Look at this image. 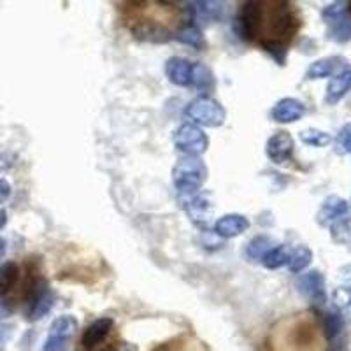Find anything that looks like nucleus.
I'll list each match as a JSON object with an SVG mask.
<instances>
[{
    "mask_svg": "<svg viewBox=\"0 0 351 351\" xmlns=\"http://www.w3.org/2000/svg\"><path fill=\"white\" fill-rule=\"evenodd\" d=\"M302 28L297 4L288 0H250L241 5L234 30L285 65L288 48Z\"/></svg>",
    "mask_w": 351,
    "mask_h": 351,
    "instance_id": "f257e3e1",
    "label": "nucleus"
},
{
    "mask_svg": "<svg viewBox=\"0 0 351 351\" xmlns=\"http://www.w3.org/2000/svg\"><path fill=\"white\" fill-rule=\"evenodd\" d=\"M120 21L132 36L148 43H167L174 39L186 23V9L162 0H130L118 4Z\"/></svg>",
    "mask_w": 351,
    "mask_h": 351,
    "instance_id": "f03ea898",
    "label": "nucleus"
},
{
    "mask_svg": "<svg viewBox=\"0 0 351 351\" xmlns=\"http://www.w3.org/2000/svg\"><path fill=\"white\" fill-rule=\"evenodd\" d=\"M272 351H325V334L315 313L287 316L272 328Z\"/></svg>",
    "mask_w": 351,
    "mask_h": 351,
    "instance_id": "7ed1b4c3",
    "label": "nucleus"
},
{
    "mask_svg": "<svg viewBox=\"0 0 351 351\" xmlns=\"http://www.w3.org/2000/svg\"><path fill=\"white\" fill-rule=\"evenodd\" d=\"M206 180H208V167L199 156H181L172 169V181L181 195H195Z\"/></svg>",
    "mask_w": 351,
    "mask_h": 351,
    "instance_id": "20e7f679",
    "label": "nucleus"
},
{
    "mask_svg": "<svg viewBox=\"0 0 351 351\" xmlns=\"http://www.w3.org/2000/svg\"><path fill=\"white\" fill-rule=\"evenodd\" d=\"M81 351H118L121 341L116 334L112 318H99L88 325L81 335Z\"/></svg>",
    "mask_w": 351,
    "mask_h": 351,
    "instance_id": "39448f33",
    "label": "nucleus"
},
{
    "mask_svg": "<svg viewBox=\"0 0 351 351\" xmlns=\"http://www.w3.org/2000/svg\"><path fill=\"white\" fill-rule=\"evenodd\" d=\"M184 116L188 120H192L193 125L197 127H208V128H218L225 123L227 120V111L218 100L213 97L202 95L192 100L184 109Z\"/></svg>",
    "mask_w": 351,
    "mask_h": 351,
    "instance_id": "423d86ee",
    "label": "nucleus"
},
{
    "mask_svg": "<svg viewBox=\"0 0 351 351\" xmlns=\"http://www.w3.org/2000/svg\"><path fill=\"white\" fill-rule=\"evenodd\" d=\"M55 291L49 288L48 281L44 280L43 276H39L36 281H34L32 288L27 293L23 302L27 304V319L28 322H37V319H43L44 316L48 315L49 311L55 306Z\"/></svg>",
    "mask_w": 351,
    "mask_h": 351,
    "instance_id": "0eeeda50",
    "label": "nucleus"
},
{
    "mask_svg": "<svg viewBox=\"0 0 351 351\" xmlns=\"http://www.w3.org/2000/svg\"><path fill=\"white\" fill-rule=\"evenodd\" d=\"M325 25H327L328 39L334 43L344 44L351 40V18L344 2H334L322 11Z\"/></svg>",
    "mask_w": 351,
    "mask_h": 351,
    "instance_id": "6e6552de",
    "label": "nucleus"
},
{
    "mask_svg": "<svg viewBox=\"0 0 351 351\" xmlns=\"http://www.w3.org/2000/svg\"><path fill=\"white\" fill-rule=\"evenodd\" d=\"M25 280H21V269L16 262H5L0 265V300L5 309L18 304L23 297Z\"/></svg>",
    "mask_w": 351,
    "mask_h": 351,
    "instance_id": "1a4fd4ad",
    "label": "nucleus"
},
{
    "mask_svg": "<svg viewBox=\"0 0 351 351\" xmlns=\"http://www.w3.org/2000/svg\"><path fill=\"white\" fill-rule=\"evenodd\" d=\"M77 332V319L71 315L60 316L49 327V334L40 351H67L72 337Z\"/></svg>",
    "mask_w": 351,
    "mask_h": 351,
    "instance_id": "9d476101",
    "label": "nucleus"
},
{
    "mask_svg": "<svg viewBox=\"0 0 351 351\" xmlns=\"http://www.w3.org/2000/svg\"><path fill=\"white\" fill-rule=\"evenodd\" d=\"M176 148L183 152L184 155L200 156L202 153L208 152L209 148V137L200 127L193 123L181 125L174 134Z\"/></svg>",
    "mask_w": 351,
    "mask_h": 351,
    "instance_id": "9b49d317",
    "label": "nucleus"
},
{
    "mask_svg": "<svg viewBox=\"0 0 351 351\" xmlns=\"http://www.w3.org/2000/svg\"><path fill=\"white\" fill-rule=\"evenodd\" d=\"M295 287L300 295L311 300L316 306H324L327 302V290H325V278L319 271H307L300 274L295 281Z\"/></svg>",
    "mask_w": 351,
    "mask_h": 351,
    "instance_id": "f8f14e48",
    "label": "nucleus"
},
{
    "mask_svg": "<svg viewBox=\"0 0 351 351\" xmlns=\"http://www.w3.org/2000/svg\"><path fill=\"white\" fill-rule=\"evenodd\" d=\"M293 149H295L293 137L285 130L276 132L274 136L265 144V153L271 158V162H274L278 165L290 162L293 158Z\"/></svg>",
    "mask_w": 351,
    "mask_h": 351,
    "instance_id": "ddd939ff",
    "label": "nucleus"
},
{
    "mask_svg": "<svg viewBox=\"0 0 351 351\" xmlns=\"http://www.w3.org/2000/svg\"><path fill=\"white\" fill-rule=\"evenodd\" d=\"M181 204H183V209L188 213L190 219L193 223L200 228H206L208 230L209 221H211L213 215V206L209 202V199L206 195H188L181 199Z\"/></svg>",
    "mask_w": 351,
    "mask_h": 351,
    "instance_id": "4468645a",
    "label": "nucleus"
},
{
    "mask_svg": "<svg viewBox=\"0 0 351 351\" xmlns=\"http://www.w3.org/2000/svg\"><path fill=\"white\" fill-rule=\"evenodd\" d=\"M348 213H350V204L343 197L330 195L322 204V208H319L318 215H316V221L322 227H330L332 223H335L341 218L348 216Z\"/></svg>",
    "mask_w": 351,
    "mask_h": 351,
    "instance_id": "2eb2a0df",
    "label": "nucleus"
},
{
    "mask_svg": "<svg viewBox=\"0 0 351 351\" xmlns=\"http://www.w3.org/2000/svg\"><path fill=\"white\" fill-rule=\"evenodd\" d=\"M304 114H306V106L293 97H285L278 100L271 111L272 120L278 123H293V121H299Z\"/></svg>",
    "mask_w": 351,
    "mask_h": 351,
    "instance_id": "dca6fc26",
    "label": "nucleus"
},
{
    "mask_svg": "<svg viewBox=\"0 0 351 351\" xmlns=\"http://www.w3.org/2000/svg\"><path fill=\"white\" fill-rule=\"evenodd\" d=\"M247 228H250V219L243 215H237V213L221 216L215 223L216 236L223 237V239H232V237L241 236Z\"/></svg>",
    "mask_w": 351,
    "mask_h": 351,
    "instance_id": "f3484780",
    "label": "nucleus"
},
{
    "mask_svg": "<svg viewBox=\"0 0 351 351\" xmlns=\"http://www.w3.org/2000/svg\"><path fill=\"white\" fill-rule=\"evenodd\" d=\"M192 67L193 64L181 56H171L165 64V74L169 81L178 86H192Z\"/></svg>",
    "mask_w": 351,
    "mask_h": 351,
    "instance_id": "a211bd4d",
    "label": "nucleus"
},
{
    "mask_svg": "<svg viewBox=\"0 0 351 351\" xmlns=\"http://www.w3.org/2000/svg\"><path fill=\"white\" fill-rule=\"evenodd\" d=\"M346 64L343 56H327V58H319V60L313 62L306 71V80H324V77L332 76L339 71L343 65Z\"/></svg>",
    "mask_w": 351,
    "mask_h": 351,
    "instance_id": "6ab92c4d",
    "label": "nucleus"
},
{
    "mask_svg": "<svg viewBox=\"0 0 351 351\" xmlns=\"http://www.w3.org/2000/svg\"><path fill=\"white\" fill-rule=\"evenodd\" d=\"M351 90V69L337 72L327 84V93H325V102L330 106L337 104L343 97Z\"/></svg>",
    "mask_w": 351,
    "mask_h": 351,
    "instance_id": "aec40b11",
    "label": "nucleus"
},
{
    "mask_svg": "<svg viewBox=\"0 0 351 351\" xmlns=\"http://www.w3.org/2000/svg\"><path fill=\"white\" fill-rule=\"evenodd\" d=\"M319 324H322V328H324L325 339L335 343L341 337V334H343L344 327H346V319H344L343 313L327 311L322 315Z\"/></svg>",
    "mask_w": 351,
    "mask_h": 351,
    "instance_id": "412c9836",
    "label": "nucleus"
},
{
    "mask_svg": "<svg viewBox=\"0 0 351 351\" xmlns=\"http://www.w3.org/2000/svg\"><path fill=\"white\" fill-rule=\"evenodd\" d=\"M153 351H208L206 344L193 335H181L165 344H160Z\"/></svg>",
    "mask_w": 351,
    "mask_h": 351,
    "instance_id": "4be33fe9",
    "label": "nucleus"
},
{
    "mask_svg": "<svg viewBox=\"0 0 351 351\" xmlns=\"http://www.w3.org/2000/svg\"><path fill=\"white\" fill-rule=\"evenodd\" d=\"M176 40L186 44V46H192L195 49H204L206 48V40H204L202 32H200L199 25L192 23V21H186L183 27L178 30V34L174 36Z\"/></svg>",
    "mask_w": 351,
    "mask_h": 351,
    "instance_id": "5701e85b",
    "label": "nucleus"
},
{
    "mask_svg": "<svg viewBox=\"0 0 351 351\" xmlns=\"http://www.w3.org/2000/svg\"><path fill=\"white\" fill-rule=\"evenodd\" d=\"M192 86L200 92H213L215 90V76L211 69L206 67L200 62H195L192 67Z\"/></svg>",
    "mask_w": 351,
    "mask_h": 351,
    "instance_id": "b1692460",
    "label": "nucleus"
},
{
    "mask_svg": "<svg viewBox=\"0 0 351 351\" xmlns=\"http://www.w3.org/2000/svg\"><path fill=\"white\" fill-rule=\"evenodd\" d=\"M290 256H291L290 250H288L285 244H280V246L271 247V250H269V252L263 255L262 262L267 269L276 271V269H281V267H285V265H288V262H290Z\"/></svg>",
    "mask_w": 351,
    "mask_h": 351,
    "instance_id": "393cba45",
    "label": "nucleus"
},
{
    "mask_svg": "<svg viewBox=\"0 0 351 351\" xmlns=\"http://www.w3.org/2000/svg\"><path fill=\"white\" fill-rule=\"evenodd\" d=\"M274 247V241L269 236H256L253 237L250 243L246 244V250H244V255L250 260H260L263 258V255Z\"/></svg>",
    "mask_w": 351,
    "mask_h": 351,
    "instance_id": "a878e982",
    "label": "nucleus"
},
{
    "mask_svg": "<svg viewBox=\"0 0 351 351\" xmlns=\"http://www.w3.org/2000/svg\"><path fill=\"white\" fill-rule=\"evenodd\" d=\"M330 237L335 244L351 250V218H341L330 225Z\"/></svg>",
    "mask_w": 351,
    "mask_h": 351,
    "instance_id": "bb28decb",
    "label": "nucleus"
},
{
    "mask_svg": "<svg viewBox=\"0 0 351 351\" xmlns=\"http://www.w3.org/2000/svg\"><path fill=\"white\" fill-rule=\"evenodd\" d=\"M313 262V252L307 246H299L295 252L291 253L290 262H288V269L291 274H299L304 269L309 267V263Z\"/></svg>",
    "mask_w": 351,
    "mask_h": 351,
    "instance_id": "cd10ccee",
    "label": "nucleus"
},
{
    "mask_svg": "<svg viewBox=\"0 0 351 351\" xmlns=\"http://www.w3.org/2000/svg\"><path fill=\"white\" fill-rule=\"evenodd\" d=\"M300 141L307 146H313V148H324V146L330 144L332 137L330 134L318 130V128H306V130L300 132Z\"/></svg>",
    "mask_w": 351,
    "mask_h": 351,
    "instance_id": "c85d7f7f",
    "label": "nucleus"
},
{
    "mask_svg": "<svg viewBox=\"0 0 351 351\" xmlns=\"http://www.w3.org/2000/svg\"><path fill=\"white\" fill-rule=\"evenodd\" d=\"M332 302H334V307L335 311L339 313H344L348 311V309H351V290L350 288H337V290H334V293H332Z\"/></svg>",
    "mask_w": 351,
    "mask_h": 351,
    "instance_id": "c756f323",
    "label": "nucleus"
},
{
    "mask_svg": "<svg viewBox=\"0 0 351 351\" xmlns=\"http://www.w3.org/2000/svg\"><path fill=\"white\" fill-rule=\"evenodd\" d=\"M335 152L339 155H350L351 153V123L344 125L335 139Z\"/></svg>",
    "mask_w": 351,
    "mask_h": 351,
    "instance_id": "7c9ffc66",
    "label": "nucleus"
},
{
    "mask_svg": "<svg viewBox=\"0 0 351 351\" xmlns=\"http://www.w3.org/2000/svg\"><path fill=\"white\" fill-rule=\"evenodd\" d=\"M9 195H11V184L5 180H0V204L5 202Z\"/></svg>",
    "mask_w": 351,
    "mask_h": 351,
    "instance_id": "2f4dec72",
    "label": "nucleus"
},
{
    "mask_svg": "<svg viewBox=\"0 0 351 351\" xmlns=\"http://www.w3.org/2000/svg\"><path fill=\"white\" fill-rule=\"evenodd\" d=\"M11 335V330L9 328H0V351L5 350V341Z\"/></svg>",
    "mask_w": 351,
    "mask_h": 351,
    "instance_id": "473e14b6",
    "label": "nucleus"
},
{
    "mask_svg": "<svg viewBox=\"0 0 351 351\" xmlns=\"http://www.w3.org/2000/svg\"><path fill=\"white\" fill-rule=\"evenodd\" d=\"M118 351H137V348L134 346V344H130V343H121L120 350H118Z\"/></svg>",
    "mask_w": 351,
    "mask_h": 351,
    "instance_id": "72a5a7b5",
    "label": "nucleus"
},
{
    "mask_svg": "<svg viewBox=\"0 0 351 351\" xmlns=\"http://www.w3.org/2000/svg\"><path fill=\"white\" fill-rule=\"evenodd\" d=\"M5 221H8V215H5L4 209H0V228L4 227Z\"/></svg>",
    "mask_w": 351,
    "mask_h": 351,
    "instance_id": "f704fd0d",
    "label": "nucleus"
},
{
    "mask_svg": "<svg viewBox=\"0 0 351 351\" xmlns=\"http://www.w3.org/2000/svg\"><path fill=\"white\" fill-rule=\"evenodd\" d=\"M5 253V241L0 237V260H2V256H4Z\"/></svg>",
    "mask_w": 351,
    "mask_h": 351,
    "instance_id": "c9c22d12",
    "label": "nucleus"
},
{
    "mask_svg": "<svg viewBox=\"0 0 351 351\" xmlns=\"http://www.w3.org/2000/svg\"><path fill=\"white\" fill-rule=\"evenodd\" d=\"M5 315H8V309L4 306H0V318H5Z\"/></svg>",
    "mask_w": 351,
    "mask_h": 351,
    "instance_id": "e433bc0d",
    "label": "nucleus"
},
{
    "mask_svg": "<svg viewBox=\"0 0 351 351\" xmlns=\"http://www.w3.org/2000/svg\"><path fill=\"white\" fill-rule=\"evenodd\" d=\"M346 9H348V16L351 18V2H348V4H346Z\"/></svg>",
    "mask_w": 351,
    "mask_h": 351,
    "instance_id": "4c0bfd02",
    "label": "nucleus"
}]
</instances>
